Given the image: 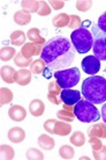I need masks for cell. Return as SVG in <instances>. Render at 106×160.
<instances>
[{"label": "cell", "instance_id": "cell-1", "mask_svg": "<svg viewBox=\"0 0 106 160\" xmlns=\"http://www.w3.org/2000/svg\"><path fill=\"white\" fill-rule=\"evenodd\" d=\"M76 50L67 37L55 36L43 45L42 59L51 70H66L74 62Z\"/></svg>", "mask_w": 106, "mask_h": 160}, {"label": "cell", "instance_id": "cell-2", "mask_svg": "<svg viewBox=\"0 0 106 160\" xmlns=\"http://www.w3.org/2000/svg\"><path fill=\"white\" fill-rule=\"evenodd\" d=\"M82 95L94 104L106 101V79L100 76H91L82 82Z\"/></svg>", "mask_w": 106, "mask_h": 160}, {"label": "cell", "instance_id": "cell-3", "mask_svg": "<svg viewBox=\"0 0 106 160\" xmlns=\"http://www.w3.org/2000/svg\"><path fill=\"white\" fill-rule=\"evenodd\" d=\"M71 42L74 45L76 52L86 53L90 51L94 45V36H92V32L88 30V28L81 27L71 32Z\"/></svg>", "mask_w": 106, "mask_h": 160}, {"label": "cell", "instance_id": "cell-4", "mask_svg": "<svg viewBox=\"0 0 106 160\" xmlns=\"http://www.w3.org/2000/svg\"><path fill=\"white\" fill-rule=\"evenodd\" d=\"M74 114L76 118L83 123H91L96 122L100 118L98 109L94 107V103L89 102L88 100H81L74 106Z\"/></svg>", "mask_w": 106, "mask_h": 160}, {"label": "cell", "instance_id": "cell-5", "mask_svg": "<svg viewBox=\"0 0 106 160\" xmlns=\"http://www.w3.org/2000/svg\"><path fill=\"white\" fill-rule=\"evenodd\" d=\"M54 78L62 89H69L79 84L81 79V72L77 68H69L66 70L57 71L54 73Z\"/></svg>", "mask_w": 106, "mask_h": 160}, {"label": "cell", "instance_id": "cell-6", "mask_svg": "<svg viewBox=\"0 0 106 160\" xmlns=\"http://www.w3.org/2000/svg\"><path fill=\"white\" fill-rule=\"evenodd\" d=\"M92 36H94V56L99 60H106V32H102L97 24L92 26Z\"/></svg>", "mask_w": 106, "mask_h": 160}, {"label": "cell", "instance_id": "cell-7", "mask_svg": "<svg viewBox=\"0 0 106 160\" xmlns=\"http://www.w3.org/2000/svg\"><path fill=\"white\" fill-rule=\"evenodd\" d=\"M83 72L90 76H94L100 70V60L96 56H86L82 60Z\"/></svg>", "mask_w": 106, "mask_h": 160}, {"label": "cell", "instance_id": "cell-8", "mask_svg": "<svg viewBox=\"0 0 106 160\" xmlns=\"http://www.w3.org/2000/svg\"><path fill=\"white\" fill-rule=\"evenodd\" d=\"M60 98L63 103L75 106L79 101H81V92L75 89H62L60 93Z\"/></svg>", "mask_w": 106, "mask_h": 160}, {"label": "cell", "instance_id": "cell-9", "mask_svg": "<svg viewBox=\"0 0 106 160\" xmlns=\"http://www.w3.org/2000/svg\"><path fill=\"white\" fill-rule=\"evenodd\" d=\"M43 50V45L35 43H25L21 49V53L23 55L25 58H32L34 56H38L42 53Z\"/></svg>", "mask_w": 106, "mask_h": 160}, {"label": "cell", "instance_id": "cell-10", "mask_svg": "<svg viewBox=\"0 0 106 160\" xmlns=\"http://www.w3.org/2000/svg\"><path fill=\"white\" fill-rule=\"evenodd\" d=\"M8 116L14 122H22L27 117V110L19 104H14L8 109Z\"/></svg>", "mask_w": 106, "mask_h": 160}, {"label": "cell", "instance_id": "cell-11", "mask_svg": "<svg viewBox=\"0 0 106 160\" xmlns=\"http://www.w3.org/2000/svg\"><path fill=\"white\" fill-rule=\"evenodd\" d=\"M8 139L11 140L14 144H20L22 143L24 139H25V131H24L22 128H19V127H15V128H12L8 130Z\"/></svg>", "mask_w": 106, "mask_h": 160}, {"label": "cell", "instance_id": "cell-12", "mask_svg": "<svg viewBox=\"0 0 106 160\" xmlns=\"http://www.w3.org/2000/svg\"><path fill=\"white\" fill-rule=\"evenodd\" d=\"M31 81V71L27 68H21L16 71L15 74V82L20 86H27Z\"/></svg>", "mask_w": 106, "mask_h": 160}, {"label": "cell", "instance_id": "cell-13", "mask_svg": "<svg viewBox=\"0 0 106 160\" xmlns=\"http://www.w3.org/2000/svg\"><path fill=\"white\" fill-rule=\"evenodd\" d=\"M88 136L92 138H106V123H96L88 130Z\"/></svg>", "mask_w": 106, "mask_h": 160}, {"label": "cell", "instance_id": "cell-14", "mask_svg": "<svg viewBox=\"0 0 106 160\" xmlns=\"http://www.w3.org/2000/svg\"><path fill=\"white\" fill-rule=\"evenodd\" d=\"M29 112L34 117L42 116L45 112V104L39 99H35L29 103Z\"/></svg>", "mask_w": 106, "mask_h": 160}, {"label": "cell", "instance_id": "cell-15", "mask_svg": "<svg viewBox=\"0 0 106 160\" xmlns=\"http://www.w3.org/2000/svg\"><path fill=\"white\" fill-rule=\"evenodd\" d=\"M71 132V125L69 124V122H65V121H57L54 127V135L58 136L65 137L68 136Z\"/></svg>", "mask_w": 106, "mask_h": 160}, {"label": "cell", "instance_id": "cell-16", "mask_svg": "<svg viewBox=\"0 0 106 160\" xmlns=\"http://www.w3.org/2000/svg\"><path fill=\"white\" fill-rule=\"evenodd\" d=\"M0 73H1V79L4 80L5 82H7V84H13V82H15L16 71L14 70V68L9 66V65H5V66L1 68Z\"/></svg>", "mask_w": 106, "mask_h": 160}, {"label": "cell", "instance_id": "cell-17", "mask_svg": "<svg viewBox=\"0 0 106 160\" xmlns=\"http://www.w3.org/2000/svg\"><path fill=\"white\" fill-rule=\"evenodd\" d=\"M31 21V14L24 9H20L14 14V22L19 26H27Z\"/></svg>", "mask_w": 106, "mask_h": 160}, {"label": "cell", "instance_id": "cell-18", "mask_svg": "<svg viewBox=\"0 0 106 160\" xmlns=\"http://www.w3.org/2000/svg\"><path fill=\"white\" fill-rule=\"evenodd\" d=\"M37 142H38L39 148L42 150H45V151H51L55 146V140L48 135H40Z\"/></svg>", "mask_w": 106, "mask_h": 160}, {"label": "cell", "instance_id": "cell-19", "mask_svg": "<svg viewBox=\"0 0 106 160\" xmlns=\"http://www.w3.org/2000/svg\"><path fill=\"white\" fill-rule=\"evenodd\" d=\"M27 37L30 40L31 43H35V44H39V45H44V44L46 43V41L44 37H42L40 35V32L38 28H31L29 29L27 32Z\"/></svg>", "mask_w": 106, "mask_h": 160}, {"label": "cell", "instance_id": "cell-20", "mask_svg": "<svg viewBox=\"0 0 106 160\" xmlns=\"http://www.w3.org/2000/svg\"><path fill=\"white\" fill-rule=\"evenodd\" d=\"M69 20H71V15H68L66 13H60V14H57L55 16H53L52 24L55 28H63V27L68 26Z\"/></svg>", "mask_w": 106, "mask_h": 160}, {"label": "cell", "instance_id": "cell-21", "mask_svg": "<svg viewBox=\"0 0 106 160\" xmlns=\"http://www.w3.org/2000/svg\"><path fill=\"white\" fill-rule=\"evenodd\" d=\"M25 40H27L25 32L22 30H15L11 34V42L15 47H23L25 44Z\"/></svg>", "mask_w": 106, "mask_h": 160}, {"label": "cell", "instance_id": "cell-22", "mask_svg": "<svg viewBox=\"0 0 106 160\" xmlns=\"http://www.w3.org/2000/svg\"><path fill=\"white\" fill-rule=\"evenodd\" d=\"M21 6H22V9L29 12L30 14L31 13H38L39 1H37V0H23L21 2Z\"/></svg>", "mask_w": 106, "mask_h": 160}, {"label": "cell", "instance_id": "cell-23", "mask_svg": "<svg viewBox=\"0 0 106 160\" xmlns=\"http://www.w3.org/2000/svg\"><path fill=\"white\" fill-rule=\"evenodd\" d=\"M46 70V64L42 58H38L32 62V64L30 65V71L34 74H42L44 71Z\"/></svg>", "mask_w": 106, "mask_h": 160}, {"label": "cell", "instance_id": "cell-24", "mask_svg": "<svg viewBox=\"0 0 106 160\" xmlns=\"http://www.w3.org/2000/svg\"><path fill=\"white\" fill-rule=\"evenodd\" d=\"M0 154H1V159L12 160L15 157V151L11 145L1 144L0 145Z\"/></svg>", "mask_w": 106, "mask_h": 160}, {"label": "cell", "instance_id": "cell-25", "mask_svg": "<svg viewBox=\"0 0 106 160\" xmlns=\"http://www.w3.org/2000/svg\"><path fill=\"white\" fill-rule=\"evenodd\" d=\"M32 62H34L32 58H25V57L21 53V51L17 52L15 58H14V63H15V65H17V66L21 68H25L27 66H30V65L32 64Z\"/></svg>", "mask_w": 106, "mask_h": 160}, {"label": "cell", "instance_id": "cell-26", "mask_svg": "<svg viewBox=\"0 0 106 160\" xmlns=\"http://www.w3.org/2000/svg\"><path fill=\"white\" fill-rule=\"evenodd\" d=\"M14 56H16V51L12 47H2L0 50V58L2 62H9Z\"/></svg>", "mask_w": 106, "mask_h": 160}, {"label": "cell", "instance_id": "cell-27", "mask_svg": "<svg viewBox=\"0 0 106 160\" xmlns=\"http://www.w3.org/2000/svg\"><path fill=\"white\" fill-rule=\"evenodd\" d=\"M13 100V93L9 88L2 87L0 88V104L5 106V104L11 103Z\"/></svg>", "mask_w": 106, "mask_h": 160}, {"label": "cell", "instance_id": "cell-28", "mask_svg": "<svg viewBox=\"0 0 106 160\" xmlns=\"http://www.w3.org/2000/svg\"><path fill=\"white\" fill-rule=\"evenodd\" d=\"M71 145H75L77 148H81L85 144V136L84 133L81 131H75L73 132V135L71 136Z\"/></svg>", "mask_w": 106, "mask_h": 160}, {"label": "cell", "instance_id": "cell-29", "mask_svg": "<svg viewBox=\"0 0 106 160\" xmlns=\"http://www.w3.org/2000/svg\"><path fill=\"white\" fill-rule=\"evenodd\" d=\"M59 154L62 159H66V160L73 159L75 156V150L71 145H62L59 148Z\"/></svg>", "mask_w": 106, "mask_h": 160}, {"label": "cell", "instance_id": "cell-30", "mask_svg": "<svg viewBox=\"0 0 106 160\" xmlns=\"http://www.w3.org/2000/svg\"><path fill=\"white\" fill-rule=\"evenodd\" d=\"M57 117L61 121H65V122H73V121L76 118L74 112H69V110H66V109H61L57 112Z\"/></svg>", "mask_w": 106, "mask_h": 160}, {"label": "cell", "instance_id": "cell-31", "mask_svg": "<svg viewBox=\"0 0 106 160\" xmlns=\"http://www.w3.org/2000/svg\"><path fill=\"white\" fill-rule=\"evenodd\" d=\"M25 157H27V159L29 160H43L44 159V154L43 152L38 150V148H29L25 153Z\"/></svg>", "mask_w": 106, "mask_h": 160}, {"label": "cell", "instance_id": "cell-32", "mask_svg": "<svg viewBox=\"0 0 106 160\" xmlns=\"http://www.w3.org/2000/svg\"><path fill=\"white\" fill-rule=\"evenodd\" d=\"M92 7V1L91 0H80L76 1V8L80 12H86Z\"/></svg>", "mask_w": 106, "mask_h": 160}, {"label": "cell", "instance_id": "cell-33", "mask_svg": "<svg viewBox=\"0 0 106 160\" xmlns=\"http://www.w3.org/2000/svg\"><path fill=\"white\" fill-rule=\"evenodd\" d=\"M39 16H47L51 14V7L46 1H39V9L37 13Z\"/></svg>", "mask_w": 106, "mask_h": 160}, {"label": "cell", "instance_id": "cell-34", "mask_svg": "<svg viewBox=\"0 0 106 160\" xmlns=\"http://www.w3.org/2000/svg\"><path fill=\"white\" fill-rule=\"evenodd\" d=\"M81 24H82V20L79 15H74L71 14V20H69V23H68V27L71 29H79L81 28Z\"/></svg>", "mask_w": 106, "mask_h": 160}, {"label": "cell", "instance_id": "cell-35", "mask_svg": "<svg viewBox=\"0 0 106 160\" xmlns=\"http://www.w3.org/2000/svg\"><path fill=\"white\" fill-rule=\"evenodd\" d=\"M61 87H60V85L58 84V81L57 80H53L51 81L50 84H48V93H52V94H54V95H59L60 93H61Z\"/></svg>", "mask_w": 106, "mask_h": 160}, {"label": "cell", "instance_id": "cell-36", "mask_svg": "<svg viewBox=\"0 0 106 160\" xmlns=\"http://www.w3.org/2000/svg\"><path fill=\"white\" fill-rule=\"evenodd\" d=\"M94 158L97 160H106V146L103 145L102 148L99 150H92Z\"/></svg>", "mask_w": 106, "mask_h": 160}, {"label": "cell", "instance_id": "cell-37", "mask_svg": "<svg viewBox=\"0 0 106 160\" xmlns=\"http://www.w3.org/2000/svg\"><path fill=\"white\" fill-rule=\"evenodd\" d=\"M57 121L58 120L45 121V123H44V129H45V131L48 132V133H51V135H54V127H55Z\"/></svg>", "mask_w": 106, "mask_h": 160}, {"label": "cell", "instance_id": "cell-38", "mask_svg": "<svg viewBox=\"0 0 106 160\" xmlns=\"http://www.w3.org/2000/svg\"><path fill=\"white\" fill-rule=\"evenodd\" d=\"M89 145L91 146L92 150H99V148H103V143L100 138H96V137H92L89 139Z\"/></svg>", "mask_w": 106, "mask_h": 160}, {"label": "cell", "instance_id": "cell-39", "mask_svg": "<svg viewBox=\"0 0 106 160\" xmlns=\"http://www.w3.org/2000/svg\"><path fill=\"white\" fill-rule=\"evenodd\" d=\"M97 26L102 32H106V12L100 15V18L98 19V22H97Z\"/></svg>", "mask_w": 106, "mask_h": 160}, {"label": "cell", "instance_id": "cell-40", "mask_svg": "<svg viewBox=\"0 0 106 160\" xmlns=\"http://www.w3.org/2000/svg\"><path fill=\"white\" fill-rule=\"evenodd\" d=\"M50 5H51V8L55 9V11H59V9L65 7V2H63V1H60V0H51V1H50Z\"/></svg>", "mask_w": 106, "mask_h": 160}, {"label": "cell", "instance_id": "cell-41", "mask_svg": "<svg viewBox=\"0 0 106 160\" xmlns=\"http://www.w3.org/2000/svg\"><path fill=\"white\" fill-rule=\"evenodd\" d=\"M47 99H48V101L53 104L60 103V100L58 99V95H54V94H52V93H48V94H47Z\"/></svg>", "mask_w": 106, "mask_h": 160}, {"label": "cell", "instance_id": "cell-42", "mask_svg": "<svg viewBox=\"0 0 106 160\" xmlns=\"http://www.w3.org/2000/svg\"><path fill=\"white\" fill-rule=\"evenodd\" d=\"M102 118L104 120V123H106V103L102 107Z\"/></svg>", "mask_w": 106, "mask_h": 160}, {"label": "cell", "instance_id": "cell-43", "mask_svg": "<svg viewBox=\"0 0 106 160\" xmlns=\"http://www.w3.org/2000/svg\"><path fill=\"white\" fill-rule=\"evenodd\" d=\"M63 109H66V110H69V112H74V106H69V104H66L63 103Z\"/></svg>", "mask_w": 106, "mask_h": 160}, {"label": "cell", "instance_id": "cell-44", "mask_svg": "<svg viewBox=\"0 0 106 160\" xmlns=\"http://www.w3.org/2000/svg\"><path fill=\"white\" fill-rule=\"evenodd\" d=\"M86 26H90V21H85V22H83V28H86Z\"/></svg>", "mask_w": 106, "mask_h": 160}, {"label": "cell", "instance_id": "cell-45", "mask_svg": "<svg viewBox=\"0 0 106 160\" xmlns=\"http://www.w3.org/2000/svg\"><path fill=\"white\" fill-rule=\"evenodd\" d=\"M81 159H82V160H84V159H88V160H89V159H90V158H89V157H82Z\"/></svg>", "mask_w": 106, "mask_h": 160}, {"label": "cell", "instance_id": "cell-46", "mask_svg": "<svg viewBox=\"0 0 106 160\" xmlns=\"http://www.w3.org/2000/svg\"><path fill=\"white\" fill-rule=\"evenodd\" d=\"M105 72H106V68H105Z\"/></svg>", "mask_w": 106, "mask_h": 160}]
</instances>
